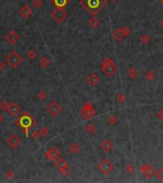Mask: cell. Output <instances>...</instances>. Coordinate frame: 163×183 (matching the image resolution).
Returning a JSON list of instances; mask_svg holds the SVG:
<instances>
[{"label": "cell", "instance_id": "b9f144b4", "mask_svg": "<svg viewBox=\"0 0 163 183\" xmlns=\"http://www.w3.org/2000/svg\"><path fill=\"white\" fill-rule=\"evenodd\" d=\"M110 1H111V2H112V3H115V2H117L118 0H110Z\"/></svg>", "mask_w": 163, "mask_h": 183}, {"label": "cell", "instance_id": "8d00e7d4", "mask_svg": "<svg viewBox=\"0 0 163 183\" xmlns=\"http://www.w3.org/2000/svg\"><path fill=\"white\" fill-rule=\"evenodd\" d=\"M32 139L35 140V141H37V140H39L40 139V133H39V131H34L32 133Z\"/></svg>", "mask_w": 163, "mask_h": 183}, {"label": "cell", "instance_id": "3957f363", "mask_svg": "<svg viewBox=\"0 0 163 183\" xmlns=\"http://www.w3.org/2000/svg\"><path fill=\"white\" fill-rule=\"evenodd\" d=\"M100 70H101L102 74H105L107 77H112L117 74L118 67L112 59L106 57L100 63Z\"/></svg>", "mask_w": 163, "mask_h": 183}, {"label": "cell", "instance_id": "277c9868", "mask_svg": "<svg viewBox=\"0 0 163 183\" xmlns=\"http://www.w3.org/2000/svg\"><path fill=\"white\" fill-rule=\"evenodd\" d=\"M23 61V57L15 51H11L5 56V62L10 65L11 68L16 69Z\"/></svg>", "mask_w": 163, "mask_h": 183}, {"label": "cell", "instance_id": "74e56055", "mask_svg": "<svg viewBox=\"0 0 163 183\" xmlns=\"http://www.w3.org/2000/svg\"><path fill=\"white\" fill-rule=\"evenodd\" d=\"M121 29H122V32H123L124 35H125V37L129 36V35L131 34V32H132V30L130 29L128 26H125V27H123V28H121Z\"/></svg>", "mask_w": 163, "mask_h": 183}, {"label": "cell", "instance_id": "603a6c76", "mask_svg": "<svg viewBox=\"0 0 163 183\" xmlns=\"http://www.w3.org/2000/svg\"><path fill=\"white\" fill-rule=\"evenodd\" d=\"M50 64H51V60H50V58L48 57V56H42V57L40 58L39 65L42 69L48 68L50 66Z\"/></svg>", "mask_w": 163, "mask_h": 183}, {"label": "cell", "instance_id": "ee69618b", "mask_svg": "<svg viewBox=\"0 0 163 183\" xmlns=\"http://www.w3.org/2000/svg\"><path fill=\"white\" fill-rule=\"evenodd\" d=\"M162 3H163V0H162Z\"/></svg>", "mask_w": 163, "mask_h": 183}, {"label": "cell", "instance_id": "83f0119b", "mask_svg": "<svg viewBox=\"0 0 163 183\" xmlns=\"http://www.w3.org/2000/svg\"><path fill=\"white\" fill-rule=\"evenodd\" d=\"M85 131L87 132L89 134H94L96 133V126H94L93 123H90L85 127Z\"/></svg>", "mask_w": 163, "mask_h": 183}, {"label": "cell", "instance_id": "d6a6232c", "mask_svg": "<svg viewBox=\"0 0 163 183\" xmlns=\"http://www.w3.org/2000/svg\"><path fill=\"white\" fill-rule=\"evenodd\" d=\"M156 178L158 179L160 182H163V167H161L158 172H156Z\"/></svg>", "mask_w": 163, "mask_h": 183}, {"label": "cell", "instance_id": "30bf717a", "mask_svg": "<svg viewBox=\"0 0 163 183\" xmlns=\"http://www.w3.org/2000/svg\"><path fill=\"white\" fill-rule=\"evenodd\" d=\"M47 112H48L52 116H56L62 112V107L59 105L58 102L56 101H52L46 108Z\"/></svg>", "mask_w": 163, "mask_h": 183}, {"label": "cell", "instance_id": "1f68e13d", "mask_svg": "<svg viewBox=\"0 0 163 183\" xmlns=\"http://www.w3.org/2000/svg\"><path fill=\"white\" fill-rule=\"evenodd\" d=\"M38 131H39L41 137H44V136H48V134H50L49 129H48V128H46V127H42V128L40 129V130H38Z\"/></svg>", "mask_w": 163, "mask_h": 183}, {"label": "cell", "instance_id": "f1b7e54d", "mask_svg": "<svg viewBox=\"0 0 163 183\" xmlns=\"http://www.w3.org/2000/svg\"><path fill=\"white\" fill-rule=\"evenodd\" d=\"M32 4L36 10H40V9L43 7L42 0H32Z\"/></svg>", "mask_w": 163, "mask_h": 183}, {"label": "cell", "instance_id": "5bb4252c", "mask_svg": "<svg viewBox=\"0 0 163 183\" xmlns=\"http://www.w3.org/2000/svg\"><path fill=\"white\" fill-rule=\"evenodd\" d=\"M19 39H20L19 34H17L15 31H10L6 34V40H7L8 43H10L11 45L16 44L17 42L19 41Z\"/></svg>", "mask_w": 163, "mask_h": 183}, {"label": "cell", "instance_id": "d590c367", "mask_svg": "<svg viewBox=\"0 0 163 183\" xmlns=\"http://www.w3.org/2000/svg\"><path fill=\"white\" fill-rule=\"evenodd\" d=\"M14 176H15V173H14L13 170H9L5 173V176L8 179H13L14 178Z\"/></svg>", "mask_w": 163, "mask_h": 183}, {"label": "cell", "instance_id": "7a4b0ae2", "mask_svg": "<svg viewBox=\"0 0 163 183\" xmlns=\"http://www.w3.org/2000/svg\"><path fill=\"white\" fill-rule=\"evenodd\" d=\"M79 4L92 16H96L107 4L106 0H79Z\"/></svg>", "mask_w": 163, "mask_h": 183}, {"label": "cell", "instance_id": "8992f818", "mask_svg": "<svg viewBox=\"0 0 163 183\" xmlns=\"http://www.w3.org/2000/svg\"><path fill=\"white\" fill-rule=\"evenodd\" d=\"M97 167H98V169L100 172H101V174H103L104 176L110 175L115 169L114 163H112L109 158H103V159L98 163Z\"/></svg>", "mask_w": 163, "mask_h": 183}, {"label": "cell", "instance_id": "ab89813d", "mask_svg": "<svg viewBox=\"0 0 163 183\" xmlns=\"http://www.w3.org/2000/svg\"><path fill=\"white\" fill-rule=\"evenodd\" d=\"M6 69V63L0 60V71H4Z\"/></svg>", "mask_w": 163, "mask_h": 183}, {"label": "cell", "instance_id": "f35d334b", "mask_svg": "<svg viewBox=\"0 0 163 183\" xmlns=\"http://www.w3.org/2000/svg\"><path fill=\"white\" fill-rule=\"evenodd\" d=\"M156 117H158L159 120L163 121V109H160L156 113Z\"/></svg>", "mask_w": 163, "mask_h": 183}, {"label": "cell", "instance_id": "836d02e7", "mask_svg": "<svg viewBox=\"0 0 163 183\" xmlns=\"http://www.w3.org/2000/svg\"><path fill=\"white\" fill-rule=\"evenodd\" d=\"M37 98L41 101H44L47 98V94L45 91H40L39 93L37 94Z\"/></svg>", "mask_w": 163, "mask_h": 183}, {"label": "cell", "instance_id": "44dd1931", "mask_svg": "<svg viewBox=\"0 0 163 183\" xmlns=\"http://www.w3.org/2000/svg\"><path fill=\"white\" fill-rule=\"evenodd\" d=\"M69 2L70 0H52V4L58 9H64Z\"/></svg>", "mask_w": 163, "mask_h": 183}, {"label": "cell", "instance_id": "52a82bcc", "mask_svg": "<svg viewBox=\"0 0 163 183\" xmlns=\"http://www.w3.org/2000/svg\"><path fill=\"white\" fill-rule=\"evenodd\" d=\"M55 167L59 171L63 176H68L71 174V169L69 167V164L63 157H59L57 160L55 161Z\"/></svg>", "mask_w": 163, "mask_h": 183}, {"label": "cell", "instance_id": "ffe728a7", "mask_svg": "<svg viewBox=\"0 0 163 183\" xmlns=\"http://www.w3.org/2000/svg\"><path fill=\"white\" fill-rule=\"evenodd\" d=\"M126 76H128L129 79L135 80V79L137 78V76H138V71L136 70L135 67H130V68L127 69Z\"/></svg>", "mask_w": 163, "mask_h": 183}, {"label": "cell", "instance_id": "2e32d148", "mask_svg": "<svg viewBox=\"0 0 163 183\" xmlns=\"http://www.w3.org/2000/svg\"><path fill=\"white\" fill-rule=\"evenodd\" d=\"M86 81H87V83L90 86L94 87V86H96L97 84L99 83L100 78L96 74H88L87 77H86Z\"/></svg>", "mask_w": 163, "mask_h": 183}, {"label": "cell", "instance_id": "60d3db41", "mask_svg": "<svg viewBox=\"0 0 163 183\" xmlns=\"http://www.w3.org/2000/svg\"><path fill=\"white\" fill-rule=\"evenodd\" d=\"M4 119H5V117H4V115H3V113H0V124H1V123H3Z\"/></svg>", "mask_w": 163, "mask_h": 183}, {"label": "cell", "instance_id": "ba28073f", "mask_svg": "<svg viewBox=\"0 0 163 183\" xmlns=\"http://www.w3.org/2000/svg\"><path fill=\"white\" fill-rule=\"evenodd\" d=\"M51 16L53 17V19H54L55 22L62 23V22H64L68 17V13L64 10V9L55 8V10L51 13Z\"/></svg>", "mask_w": 163, "mask_h": 183}, {"label": "cell", "instance_id": "8fae6325", "mask_svg": "<svg viewBox=\"0 0 163 183\" xmlns=\"http://www.w3.org/2000/svg\"><path fill=\"white\" fill-rule=\"evenodd\" d=\"M139 170H140V172L143 174V175L146 176L147 178H153V176L156 175L155 167L152 166L151 164H143V165H141L140 168H139Z\"/></svg>", "mask_w": 163, "mask_h": 183}, {"label": "cell", "instance_id": "e575fe53", "mask_svg": "<svg viewBox=\"0 0 163 183\" xmlns=\"http://www.w3.org/2000/svg\"><path fill=\"white\" fill-rule=\"evenodd\" d=\"M125 171L128 174H133L135 172V165L133 164H128L125 166Z\"/></svg>", "mask_w": 163, "mask_h": 183}, {"label": "cell", "instance_id": "4fadbf2b", "mask_svg": "<svg viewBox=\"0 0 163 183\" xmlns=\"http://www.w3.org/2000/svg\"><path fill=\"white\" fill-rule=\"evenodd\" d=\"M9 113L11 115V116H17L19 115L20 112H21V107L19 106L18 103L15 101H13L11 103H10V107H9V110H8Z\"/></svg>", "mask_w": 163, "mask_h": 183}, {"label": "cell", "instance_id": "ac0fdd59", "mask_svg": "<svg viewBox=\"0 0 163 183\" xmlns=\"http://www.w3.org/2000/svg\"><path fill=\"white\" fill-rule=\"evenodd\" d=\"M68 150H69V152L72 155H76L81 152V146H80V144H78L76 142H73L70 144L69 147H68Z\"/></svg>", "mask_w": 163, "mask_h": 183}, {"label": "cell", "instance_id": "4316f807", "mask_svg": "<svg viewBox=\"0 0 163 183\" xmlns=\"http://www.w3.org/2000/svg\"><path fill=\"white\" fill-rule=\"evenodd\" d=\"M107 122H108V124L110 126H115V125H117V122H118V119L117 117V115H109L108 116V118H107Z\"/></svg>", "mask_w": 163, "mask_h": 183}, {"label": "cell", "instance_id": "cb8c5ba5", "mask_svg": "<svg viewBox=\"0 0 163 183\" xmlns=\"http://www.w3.org/2000/svg\"><path fill=\"white\" fill-rule=\"evenodd\" d=\"M88 24L92 29H96L97 27L99 26V20L97 19L96 16H92L91 18L89 19Z\"/></svg>", "mask_w": 163, "mask_h": 183}, {"label": "cell", "instance_id": "9c48e42d", "mask_svg": "<svg viewBox=\"0 0 163 183\" xmlns=\"http://www.w3.org/2000/svg\"><path fill=\"white\" fill-rule=\"evenodd\" d=\"M44 157H46V159L55 162L59 157H61V152L59 151L58 148H56V147H51L49 150H47L45 152Z\"/></svg>", "mask_w": 163, "mask_h": 183}, {"label": "cell", "instance_id": "d4e9b609", "mask_svg": "<svg viewBox=\"0 0 163 183\" xmlns=\"http://www.w3.org/2000/svg\"><path fill=\"white\" fill-rule=\"evenodd\" d=\"M115 101L119 104H124L127 101L126 95L124 94V93H119V94H117V97H115Z\"/></svg>", "mask_w": 163, "mask_h": 183}, {"label": "cell", "instance_id": "7c38bea8", "mask_svg": "<svg viewBox=\"0 0 163 183\" xmlns=\"http://www.w3.org/2000/svg\"><path fill=\"white\" fill-rule=\"evenodd\" d=\"M6 143H7L11 149H15L20 145V143H21V139L19 138L18 136L13 134H11L7 139H6Z\"/></svg>", "mask_w": 163, "mask_h": 183}, {"label": "cell", "instance_id": "9a60e30c", "mask_svg": "<svg viewBox=\"0 0 163 183\" xmlns=\"http://www.w3.org/2000/svg\"><path fill=\"white\" fill-rule=\"evenodd\" d=\"M19 16L22 17L23 19H28L32 16V10L29 7V5H24L19 9Z\"/></svg>", "mask_w": 163, "mask_h": 183}, {"label": "cell", "instance_id": "4dcf8cb0", "mask_svg": "<svg viewBox=\"0 0 163 183\" xmlns=\"http://www.w3.org/2000/svg\"><path fill=\"white\" fill-rule=\"evenodd\" d=\"M9 107H10V104L6 100H2L0 102V110L3 111V112H8Z\"/></svg>", "mask_w": 163, "mask_h": 183}, {"label": "cell", "instance_id": "5b68a950", "mask_svg": "<svg viewBox=\"0 0 163 183\" xmlns=\"http://www.w3.org/2000/svg\"><path fill=\"white\" fill-rule=\"evenodd\" d=\"M96 111L94 109V107L93 106V104L90 103L89 101L85 102L84 105H83L82 109L80 111V115L83 119L85 120H90L96 115Z\"/></svg>", "mask_w": 163, "mask_h": 183}, {"label": "cell", "instance_id": "484cf974", "mask_svg": "<svg viewBox=\"0 0 163 183\" xmlns=\"http://www.w3.org/2000/svg\"><path fill=\"white\" fill-rule=\"evenodd\" d=\"M151 41V37L149 34H142L140 36H139V42L143 45H147Z\"/></svg>", "mask_w": 163, "mask_h": 183}, {"label": "cell", "instance_id": "6da1fadb", "mask_svg": "<svg viewBox=\"0 0 163 183\" xmlns=\"http://www.w3.org/2000/svg\"><path fill=\"white\" fill-rule=\"evenodd\" d=\"M14 124L18 126L19 128H21L23 132H24L25 136L28 137L30 129L32 128L35 124H36V120H35L34 117L30 113L24 112L19 115V117L17 118L15 121H14Z\"/></svg>", "mask_w": 163, "mask_h": 183}, {"label": "cell", "instance_id": "e0dca14e", "mask_svg": "<svg viewBox=\"0 0 163 183\" xmlns=\"http://www.w3.org/2000/svg\"><path fill=\"white\" fill-rule=\"evenodd\" d=\"M100 148H101L102 151H104L105 153H109L111 150H112V148H114V143H112L111 140L105 138L101 143H100Z\"/></svg>", "mask_w": 163, "mask_h": 183}, {"label": "cell", "instance_id": "7bdbcfd3", "mask_svg": "<svg viewBox=\"0 0 163 183\" xmlns=\"http://www.w3.org/2000/svg\"><path fill=\"white\" fill-rule=\"evenodd\" d=\"M160 25H161V27H162V29H163V19L161 20V22H160Z\"/></svg>", "mask_w": 163, "mask_h": 183}, {"label": "cell", "instance_id": "f546056e", "mask_svg": "<svg viewBox=\"0 0 163 183\" xmlns=\"http://www.w3.org/2000/svg\"><path fill=\"white\" fill-rule=\"evenodd\" d=\"M36 57H37V53L35 52V51L31 50V51H29V52L27 53V58L30 59V60L34 61Z\"/></svg>", "mask_w": 163, "mask_h": 183}, {"label": "cell", "instance_id": "d6986e66", "mask_svg": "<svg viewBox=\"0 0 163 183\" xmlns=\"http://www.w3.org/2000/svg\"><path fill=\"white\" fill-rule=\"evenodd\" d=\"M112 37H114V39L117 42H120L122 41L124 38H125V35H124L123 32H122V29L121 28H117L115 29L114 32H112Z\"/></svg>", "mask_w": 163, "mask_h": 183}, {"label": "cell", "instance_id": "7402d4cb", "mask_svg": "<svg viewBox=\"0 0 163 183\" xmlns=\"http://www.w3.org/2000/svg\"><path fill=\"white\" fill-rule=\"evenodd\" d=\"M144 77H145V79H146L148 82H152V81H154V80L156 79V74L153 70H148L146 73H145Z\"/></svg>", "mask_w": 163, "mask_h": 183}]
</instances>
